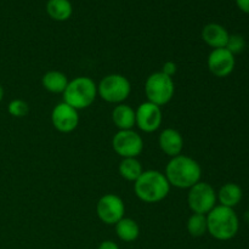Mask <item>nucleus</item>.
<instances>
[{
    "label": "nucleus",
    "instance_id": "f257e3e1",
    "mask_svg": "<svg viewBox=\"0 0 249 249\" xmlns=\"http://www.w3.org/2000/svg\"><path fill=\"white\" fill-rule=\"evenodd\" d=\"M165 178L170 186L177 189H191L201 181V165L194 158L179 155L173 157L165 167Z\"/></svg>",
    "mask_w": 249,
    "mask_h": 249
},
{
    "label": "nucleus",
    "instance_id": "f03ea898",
    "mask_svg": "<svg viewBox=\"0 0 249 249\" xmlns=\"http://www.w3.org/2000/svg\"><path fill=\"white\" fill-rule=\"evenodd\" d=\"M134 191L145 203H157L169 195L170 184L163 173L158 170H145L134 182Z\"/></svg>",
    "mask_w": 249,
    "mask_h": 249
},
{
    "label": "nucleus",
    "instance_id": "7ed1b4c3",
    "mask_svg": "<svg viewBox=\"0 0 249 249\" xmlns=\"http://www.w3.org/2000/svg\"><path fill=\"white\" fill-rule=\"evenodd\" d=\"M209 235L218 241L232 240L240 229V220L232 208L215 206L207 214Z\"/></svg>",
    "mask_w": 249,
    "mask_h": 249
},
{
    "label": "nucleus",
    "instance_id": "20e7f679",
    "mask_svg": "<svg viewBox=\"0 0 249 249\" xmlns=\"http://www.w3.org/2000/svg\"><path fill=\"white\" fill-rule=\"evenodd\" d=\"M96 96V83L89 77H77L68 82L63 91V102L79 111L91 106Z\"/></svg>",
    "mask_w": 249,
    "mask_h": 249
},
{
    "label": "nucleus",
    "instance_id": "39448f33",
    "mask_svg": "<svg viewBox=\"0 0 249 249\" xmlns=\"http://www.w3.org/2000/svg\"><path fill=\"white\" fill-rule=\"evenodd\" d=\"M131 85L128 78L122 74H108L97 85V94L109 104H122L129 97Z\"/></svg>",
    "mask_w": 249,
    "mask_h": 249
},
{
    "label": "nucleus",
    "instance_id": "423d86ee",
    "mask_svg": "<svg viewBox=\"0 0 249 249\" xmlns=\"http://www.w3.org/2000/svg\"><path fill=\"white\" fill-rule=\"evenodd\" d=\"M175 87L173 78L163 74L162 72L152 73L146 79L145 83V94L147 96V101L157 105V106H164L174 96Z\"/></svg>",
    "mask_w": 249,
    "mask_h": 249
},
{
    "label": "nucleus",
    "instance_id": "0eeeda50",
    "mask_svg": "<svg viewBox=\"0 0 249 249\" xmlns=\"http://www.w3.org/2000/svg\"><path fill=\"white\" fill-rule=\"evenodd\" d=\"M216 192L208 182L199 181L189 189L187 204L196 214L207 215L216 206Z\"/></svg>",
    "mask_w": 249,
    "mask_h": 249
},
{
    "label": "nucleus",
    "instance_id": "6e6552de",
    "mask_svg": "<svg viewBox=\"0 0 249 249\" xmlns=\"http://www.w3.org/2000/svg\"><path fill=\"white\" fill-rule=\"evenodd\" d=\"M114 152L123 158H136L143 150V140L136 131L119 130L112 139Z\"/></svg>",
    "mask_w": 249,
    "mask_h": 249
},
{
    "label": "nucleus",
    "instance_id": "1a4fd4ad",
    "mask_svg": "<svg viewBox=\"0 0 249 249\" xmlns=\"http://www.w3.org/2000/svg\"><path fill=\"white\" fill-rule=\"evenodd\" d=\"M125 206L117 195L107 194L99 199L96 204V214L100 220L106 225H116L124 218Z\"/></svg>",
    "mask_w": 249,
    "mask_h": 249
},
{
    "label": "nucleus",
    "instance_id": "9d476101",
    "mask_svg": "<svg viewBox=\"0 0 249 249\" xmlns=\"http://www.w3.org/2000/svg\"><path fill=\"white\" fill-rule=\"evenodd\" d=\"M136 125L143 133H153L162 125L163 116L160 106L146 101L141 104L135 111Z\"/></svg>",
    "mask_w": 249,
    "mask_h": 249
},
{
    "label": "nucleus",
    "instance_id": "9b49d317",
    "mask_svg": "<svg viewBox=\"0 0 249 249\" xmlns=\"http://www.w3.org/2000/svg\"><path fill=\"white\" fill-rule=\"evenodd\" d=\"M51 122L56 130L60 133H72L79 123L78 111L66 102H61L51 112Z\"/></svg>",
    "mask_w": 249,
    "mask_h": 249
},
{
    "label": "nucleus",
    "instance_id": "f8f14e48",
    "mask_svg": "<svg viewBox=\"0 0 249 249\" xmlns=\"http://www.w3.org/2000/svg\"><path fill=\"white\" fill-rule=\"evenodd\" d=\"M207 63L212 74L219 78H225L235 70V55L226 48L213 49V51L209 53Z\"/></svg>",
    "mask_w": 249,
    "mask_h": 249
},
{
    "label": "nucleus",
    "instance_id": "ddd939ff",
    "mask_svg": "<svg viewBox=\"0 0 249 249\" xmlns=\"http://www.w3.org/2000/svg\"><path fill=\"white\" fill-rule=\"evenodd\" d=\"M158 143L163 152L169 157H177L181 155V151L184 148V139L181 134L173 128H167L160 133Z\"/></svg>",
    "mask_w": 249,
    "mask_h": 249
},
{
    "label": "nucleus",
    "instance_id": "4468645a",
    "mask_svg": "<svg viewBox=\"0 0 249 249\" xmlns=\"http://www.w3.org/2000/svg\"><path fill=\"white\" fill-rule=\"evenodd\" d=\"M229 36L230 34L225 27L218 23H208L202 31V39L207 45L212 46L213 49L226 48Z\"/></svg>",
    "mask_w": 249,
    "mask_h": 249
},
{
    "label": "nucleus",
    "instance_id": "2eb2a0df",
    "mask_svg": "<svg viewBox=\"0 0 249 249\" xmlns=\"http://www.w3.org/2000/svg\"><path fill=\"white\" fill-rule=\"evenodd\" d=\"M112 121L119 130H131L136 125L135 111L129 105H117L112 111Z\"/></svg>",
    "mask_w": 249,
    "mask_h": 249
},
{
    "label": "nucleus",
    "instance_id": "dca6fc26",
    "mask_svg": "<svg viewBox=\"0 0 249 249\" xmlns=\"http://www.w3.org/2000/svg\"><path fill=\"white\" fill-rule=\"evenodd\" d=\"M242 189L235 182H228V184L223 185L216 194V198H218L220 206L232 209L242 201Z\"/></svg>",
    "mask_w": 249,
    "mask_h": 249
},
{
    "label": "nucleus",
    "instance_id": "f3484780",
    "mask_svg": "<svg viewBox=\"0 0 249 249\" xmlns=\"http://www.w3.org/2000/svg\"><path fill=\"white\" fill-rule=\"evenodd\" d=\"M68 78L65 73L60 71H49L41 78V84L44 89L53 94H63L68 85Z\"/></svg>",
    "mask_w": 249,
    "mask_h": 249
},
{
    "label": "nucleus",
    "instance_id": "a211bd4d",
    "mask_svg": "<svg viewBox=\"0 0 249 249\" xmlns=\"http://www.w3.org/2000/svg\"><path fill=\"white\" fill-rule=\"evenodd\" d=\"M116 233L124 242H134L140 235V228L133 219L123 218L116 224Z\"/></svg>",
    "mask_w": 249,
    "mask_h": 249
},
{
    "label": "nucleus",
    "instance_id": "6ab92c4d",
    "mask_svg": "<svg viewBox=\"0 0 249 249\" xmlns=\"http://www.w3.org/2000/svg\"><path fill=\"white\" fill-rule=\"evenodd\" d=\"M72 4L70 0H49L46 12L55 21H66L72 15Z\"/></svg>",
    "mask_w": 249,
    "mask_h": 249
},
{
    "label": "nucleus",
    "instance_id": "aec40b11",
    "mask_svg": "<svg viewBox=\"0 0 249 249\" xmlns=\"http://www.w3.org/2000/svg\"><path fill=\"white\" fill-rule=\"evenodd\" d=\"M119 174L123 179L135 182L142 174V165L136 158H123L119 163Z\"/></svg>",
    "mask_w": 249,
    "mask_h": 249
},
{
    "label": "nucleus",
    "instance_id": "412c9836",
    "mask_svg": "<svg viewBox=\"0 0 249 249\" xmlns=\"http://www.w3.org/2000/svg\"><path fill=\"white\" fill-rule=\"evenodd\" d=\"M187 232L192 237H202L206 232H208V226H207V215L203 214L194 213L187 220Z\"/></svg>",
    "mask_w": 249,
    "mask_h": 249
},
{
    "label": "nucleus",
    "instance_id": "4be33fe9",
    "mask_svg": "<svg viewBox=\"0 0 249 249\" xmlns=\"http://www.w3.org/2000/svg\"><path fill=\"white\" fill-rule=\"evenodd\" d=\"M7 111L11 114L12 117H17V118H22V117L27 116V113L29 112L28 104L23 100H12L11 102L7 106Z\"/></svg>",
    "mask_w": 249,
    "mask_h": 249
},
{
    "label": "nucleus",
    "instance_id": "5701e85b",
    "mask_svg": "<svg viewBox=\"0 0 249 249\" xmlns=\"http://www.w3.org/2000/svg\"><path fill=\"white\" fill-rule=\"evenodd\" d=\"M246 48V40L240 34H231L229 36L228 44H226V49L230 51L231 53L236 55V53H240L245 50Z\"/></svg>",
    "mask_w": 249,
    "mask_h": 249
},
{
    "label": "nucleus",
    "instance_id": "b1692460",
    "mask_svg": "<svg viewBox=\"0 0 249 249\" xmlns=\"http://www.w3.org/2000/svg\"><path fill=\"white\" fill-rule=\"evenodd\" d=\"M177 71H178L177 63L173 62V61H167V62H165L164 65H163L162 71H160V72H162L163 74L168 75V77L173 78V75H174L175 73H177Z\"/></svg>",
    "mask_w": 249,
    "mask_h": 249
},
{
    "label": "nucleus",
    "instance_id": "393cba45",
    "mask_svg": "<svg viewBox=\"0 0 249 249\" xmlns=\"http://www.w3.org/2000/svg\"><path fill=\"white\" fill-rule=\"evenodd\" d=\"M97 249H119V247L116 242H113V241H104V242L100 243Z\"/></svg>",
    "mask_w": 249,
    "mask_h": 249
},
{
    "label": "nucleus",
    "instance_id": "a878e982",
    "mask_svg": "<svg viewBox=\"0 0 249 249\" xmlns=\"http://www.w3.org/2000/svg\"><path fill=\"white\" fill-rule=\"evenodd\" d=\"M238 9L245 14H249V0H236Z\"/></svg>",
    "mask_w": 249,
    "mask_h": 249
},
{
    "label": "nucleus",
    "instance_id": "bb28decb",
    "mask_svg": "<svg viewBox=\"0 0 249 249\" xmlns=\"http://www.w3.org/2000/svg\"><path fill=\"white\" fill-rule=\"evenodd\" d=\"M2 99H4V88L0 84V102L2 101Z\"/></svg>",
    "mask_w": 249,
    "mask_h": 249
}]
</instances>
